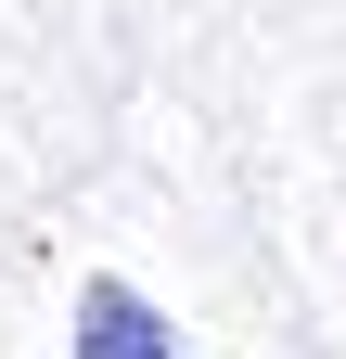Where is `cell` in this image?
Instances as JSON below:
<instances>
[{"label": "cell", "mask_w": 346, "mask_h": 359, "mask_svg": "<svg viewBox=\"0 0 346 359\" xmlns=\"http://www.w3.org/2000/svg\"><path fill=\"white\" fill-rule=\"evenodd\" d=\"M77 359H180V334H167L128 283H90L77 295Z\"/></svg>", "instance_id": "cell-1"}]
</instances>
